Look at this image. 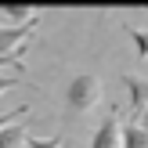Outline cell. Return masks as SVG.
I'll return each instance as SVG.
<instances>
[{
    "label": "cell",
    "mask_w": 148,
    "mask_h": 148,
    "mask_svg": "<svg viewBox=\"0 0 148 148\" xmlns=\"http://www.w3.org/2000/svg\"><path fill=\"white\" fill-rule=\"evenodd\" d=\"M127 36H130V43H134V51H137V58H148V29H134V25H127Z\"/></svg>",
    "instance_id": "7"
},
{
    "label": "cell",
    "mask_w": 148,
    "mask_h": 148,
    "mask_svg": "<svg viewBox=\"0 0 148 148\" xmlns=\"http://www.w3.org/2000/svg\"><path fill=\"white\" fill-rule=\"evenodd\" d=\"M123 148H148V130L137 119L123 123Z\"/></svg>",
    "instance_id": "6"
},
{
    "label": "cell",
    "mask_w": 148,
    "mask_h": 148,
    "mask_svg": "<svg viewBox=\"0 0 148 148\" xmlns=\"http://www.w3.org/2000/svg\"><path fill=\"white\" fill-rule=\"evenodd\" d=\"M98 101H101V79L94 72H79V76L69 79V87H65V108L72 116L90 112Z\"/></svg>",
    "instance_id": "1"
},
{
    "label": "cell",
    "mask_w": 148,
    "mask_h": 148,
    "mask_svg": "<svg viewBox=\"0 0 148 148\" xmlns=\"http://www.w3.org/2000/svg\"><path fill=\"white\" fill-rule=\"evenodd\" d=\"M29 148H62V134H54V137H29Z\"/></svg>",
    "instance_id": "8"
},
{
    "label": "cell",
    "mask_w": 148,
    "mask_h": 148,
    "mask_svg": "<svg viewBox=\"0 0 148 148\" xmlns=\"http://www.w3.org/2000/svg\"><path fill=\"white\" fill-rule=\"evenodd\" d=\"M137 123H141V127L148 130V108H145V116H141V119H137Z\"/></svg>",
    "instance_id": "11"
},
{
    "label": "cell",
    "mask_w": 148,
    "mask_h": 148,
    "mask_svg": "<svg viewBox=\"0 0 148 148\" xmlns=\"http://www.w3.org/2000/svg\"><path fill=\"white\" fill-rule=\"evenodd\" d=\"M90 148H123V123H119V116L108 112L98 123V130L90 137Z\"/></svg>",
    "instance_id": "3"
},
{
    "label": "cell",
    "mask_w": 148,
    "mask_h": 148,
    "mask_svg": "<svg viewBox=\"0 0 148 148\" xmlns=\"http://www.w3.org/2000/svg\"><path fill=\"white\" fill-rule=\"evenodd\" d=\"M29 137H33V134L25 130V119H22V123L14 119L11 127L0 130V148H29Z\"/></svg>",
    "instance_id": "5"
},
{
    "label": "cell",
    "mask_w": 148,
    "mask_h": 148,
    "mask_svg": "<svg viewBox=\"0 0 148 148\" xmlns=\"http://www.w3.org/2000/svg\"><path fill=\"white\" fill-rule=\"evenodd\" d=\"M14 83H22V72H0V98H4V90H11Z\"/></svg>",
    "instance_id": "10"
},
{
    "label": "cell",
    "mask_w": 148,
    "mask_h": 148,
    "mask_svg": "<svg viewBox=\"0 0 148 148\" xmlns=\"http://www.w3.org/2000/svg\"><path fill=\"white\" fill-rule=\"evenodd\" d=\"M119 83L127 87V98H130V112L134 119H141L145 108H148V76H134V72H123Z\"/></svg>",
    "instance_id": "2"
},
{
    "label": "cell",
    "mask_w": 148,
    "mask_h": 148,
    "mask_svg": "<svg viewBox=\"0 0 148 148\" xmlns=\"http://www.w3.org/2000/svg\"><path fill=\"white\" fill-rule=\"evenodd\" d=\"M25 116H29V105H18V108H14V112H7V116H0V130H4V127H11L14 119H25Z\"/></svg>",
    "instance_id": "9"
},
{
    "label": "cell",
    "mask_w": 148,
    "mask_h": 148,
    "mask_svg": "<svg viewBox=\"0 0 148 148\" xmlns=\"http://www.w3.org/2000/svg\"><path fill=\"white\" fill-rule=\"evenodd\" d=\"M33 29H36V22H29V25H0V54H14V51L29 47Z\"/></svg>",
    "instance_id": "4"
}]
</instances>
